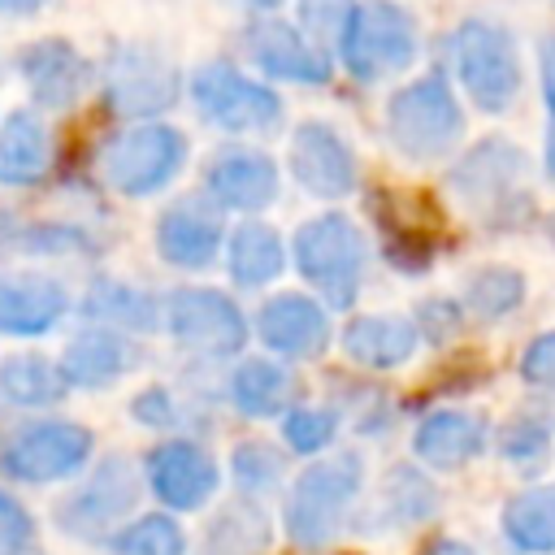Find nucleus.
Instances as JSON below:
<instances>
[{
    "label": "nucleus",
    "mask_w": 555,
    "mask_h": 555,
    "mask_svg": "<svg viewBox=\"0 0 555 555\" xmlns=\"http://www.w3.org/2000/svg\"><path fill=\"white\" fill-rule=\"evenodd\" d=\"M143 486L169 512H199L217 494L221 468L195 438H169L143 455Z\"/></svg>",
    "instance_id": "f3484780"
},
{
    "label": "nucleus",
    "mask_w": 555,
    "mask_h": 555,
    "mask_svg": "<svg viewBox=\"0 0 555 555\" xmlns=\"http://www.w3.org/2000/svg\"><path fill=\"white\" fill-rule=\"evenodd\" d=\"M17 74L39 108H74L95 82V65L61 35H43L17 52Z\"/></svg>",
    "instance_id": "a211bd4d"
},
{
    "label": "nucleus",
    "mask_w": 555,
    "mask_h": 555,
    "mask_svg": "<svg viewBox=\"0 0 555 555\" xmlns=\"http://www.w3.org/2000/svg\"><path fill=\"white\" fill-rule=\"evenodd\" d=\"M225 251V221L221 208L199 191V195H178L173 204L160 208L156 217V256L173 269L204 273L217 264Z\"/></svg>",
    "instance_id": "dca6fc26"
},
{
    "label": "nucleus",
    "mask_w": 555,
    "mask_h": 555,
    "mask_svg": "<svg viewBox=\"0 0 555 555\" xmlns=\"http://www.w3.org/2000/svg\"><path fill=\"white\" fill-rule=\"evenodd\" d=\"M230 473H234V486H238L247 499H256V494L278 490V481H282V473H286V460H282L278 447L251 438V442H238V447H234Z\"/></svg>",
    "instance_id": "72a5a7b5"
},
{
    "label": "nucleus",
    "mask_w": 555,
    "mask_h": 555,
    "mask_svg": "<svg viewBox=\"0 0 555 555\" xmlns=\"http://www.w3.org/2000/svg\"><path fill=\"white\" fill-rule=\"evenodd\" d=\"M225 395H230L234 412L264 421V416H282L291 408L295 377L278 356H243L225 377Z\"/></svg>",
    "instance_id": "b1692460"
},
{
    "label": "nucleus",
    "mask_w": 555,
    "mask_h": 555,
    "mask_svg": "<svg viewBox=\"0 0 555 555\" xmlns=\"http://www.w3.org/2000/svg\"><path fill=\"white\" fill-rule=\"evenodd\" d=\"M503 533L525 555H551L555 551V486H533L507 499Z\"/></svg>",
    "instance_id": "c756f323"
},
{
    "label": "nucleus",
    "mask_w": 555,
    "mask_h": 555,
    "mask_svg": "<svg viewBox=\"0 0 555 555\" xmlns=\"http://www.w3.org/2000/svg\"><path fill=\"white\" fill-rule=\"evenodd\" d=\"M286 169L317 199H343L360 182V165H356L351 143L321 117H308V121H299L291 130Z\"/></svg>",
    "instance_id": "4468645a"
},
{
    "label": "nucleus",
    "mask_w": 555,
    "mask_h": 555,
    "mask_svg": "<svg viewBox=\"0 0 555 555\" xmlns=\"http://www.w3.org/2000/svg\"><path fill=\"white\" fill-rule=\"evenodd\" d=\"M191 100L195 113L225 130V134H269L282 121V95L264 82L243 74L234 61H204L191 69Z\"/></svg>",
    "instance_id": "0eeeda50"
},
{
    "label": "nucleus",
    "mask_w": 555,
    "mask_h": 555,
    "mask_svg": "<svg viewBox=\"0 0 555 555\" xmlns=\"http://www.w3.org/2000/svg\"><path fill=\"white\" fill-rule=\"evenodd\" d=\"M542 95H546V173L555 178V35L542 43Z\"/></svg>",
    "instance_id": "a19ab883"
},
{
    "label": "nucleus",
    "mask_w": 555,
    "mask_h": 555,
    "mask_svg": "<svg viewBox=\"0 0 555 555\" xmlns=\"http://www.w3.org/2000/svg\"><path fill=\"white\" fill-rule=\"evenodd\" d=\"M78 317L104 330H121V334H152L165 325V299L121 278H95L87 295L78 299Z\"/></svg>",
    "instance_id": "4be33fe9"
},
{
    "label": "nucleus",
    "mask_w": 555,
    "mask_h": 555,
    "mask_svg": "<svg viewBox=\"0 0 555 555\" xmlns=\"http://www.w3.org/2000/svg\"><path fill=\"white\" fill-rule=\"evenodd\" d=\"M338 434L334 408H286L282 412V442L295 455H321Z\"/></svg>",
    "instance_id": "f704fd0d"
},
{
    "label": "nucleus",
    "mask_w": 555,
    "mask_h": 555,
    "mask_svg": "<svg viewBox=\"0 0 555 555\" xmlns=\"http://www.w3.org/2000/svg\"><path fill=\"white\" fill-rule=\"evenodd\" d=\"M0 395L17 408H52L69 395V382L43 351H13L0 360Z\"/></svg>",
    "instance_id": "c85d7f7f"
},
{
    "label": "nucleus",
    "mask_w": 555,
    "mask_h": 555,
    "mask_svg": "<svg viewBox=\"0 0 555 555\" xmlns=\"http://www.w3.org/2000/svg\"><path fill=\"white\" fill-rule=\"evenodd\" d=\"M225 264L238 291H260L286 269V238L264 221H238L225 234Z\"/></svg>",
    "instance_id": "bb28decb"
},
{
    "label": "nucleus",
    "mask_w": 555,
    "mask_h": 555,
    "mask_svg": "<svg viewBox=\"0 0 555 555\" xmlns=\"http://www.w3.org/2000/svg\"><path fill=\"white\" fill-rule=\"evenodd\" d=\"M520 299H525V278L516 269H507V264H486L464 286V308L477 312L481 321L507 317L512 308H520Z\"/></svg>",
    "instance_id": "2f4dec72"
},
{
    "label": "nucleus",
    "mask_w": 555,
    "mask_h": 555,
    "mask_svg": "<svg viewBox=\"0 0 555 555\" xmlns=\"http://www.w3.org/2000/svg\"><path fill=\"white\" fill-rule=\"evenodd\" d=\"M256 334L278 360H312L330 343V312L317 295L278 291L256 312Z\"/></svg>",
    "instance_id": "6ab92c4d"
},
{
    "label": "nucleus",
    "mask_w": 555,
    "mask_h": 555,
    "mask_svg": "<svg viewBox=\"0 0 555 555\" xmlns=\"http://www.w3.org/2000/svg\"><path fill=\"white\" fill-rule=\"evenodd\" d=\"M421 35L403 4L395 0H356L338 30V61L356 82H382L416 61Z\"/></svg>",
    "instance_id": "7ed1b4c3"
},
{
    "label": "nucleus",
    "mask_w": 555,
    "mask_h": 555,
    "mask_svg": "<svg viewBox=\"0 0 555 555\" xmlns=\"http://www.w3.org/2000/svg\"><path fill=\"white\" fill-rule=\"evenodd\" d=\"M282 191L278 160L247 143H225L204 160V195L221 212H264Z\"/></svg>",
    "instance_id": "2eb2a0df"
},
{
    "label": "nucleus",
    "mask_w": 555,
    "mask_h": 555,
    "mask_svg": "<svg viewBox=\"0 0 555 555\" xmlns=\"http://www.w3.org/2000/svg\"><path fill=\"white\" fill-rule=\"evenodd\" d=\"M412 451L429 468H460L486 451V421L477 412H455V408L429 412L412 434Z\"/></svg>",
    "instance_id": "393cba45"
},
{
    "label": "nucleus",
    "mask_w": 555,
    "mask_h": 555,
    "mask_svg": "<svg viewBox=\"0 0 555 555\" xmlns=\"http://www.w3.org/2000/svg\"><path fill=\"white\" fill-rule=\"evenodd\" d=\"M434 507H438V494H434V486L416 468H390L386 473L382 512L395 525H421L425 516H434Z\"/></svg>",
    "instance_id": "473e14b6"
},
{
    "label": "nucleus",
    "mask_w": 555,
    "mask_h": 555,
    "mask_svg": "<svg viewBox=\"0 0 555 555\" xmlns=\"http://www.w3.org/2000/svg\"><path fill=\"white\" fill-rule=\"evenodd\" d=\"M35 546V516L30 507L0 486V555H30Z\"/></svg>",
    "instance_id": "e433bc0d"
},
{
    "label": "nucleus",
    "mask_w": 555,
    "mask_h": 555,
    "mask_svg": "<svg viewBox=\"0 0 555 555\" xmlns=\"http://www.w3.org/2000/svg\"><path fill=\"white\" fill-rule=\"evenodd\" d=\"M542 451H546V425H542V421L520 416V421H512V425L503 429V455H512V460H533V455H542Z\"/></svg>",
    "instance_id": "ea45409f"
},
{
    "label": "nucleus",
    "mask_w": 555,
    "mask_h": 555,
    "mask_svg": "<svg viewBox=\"0 0 555 555\" xmlns=\"http://www.w3.org/2000/svg\"><path fill=\"white\" fill-rule=\"evenodd\" d=\"M130 412H134L139 425H152V429H173V421H178V403L165 386H147L143 395H134Z\"/></svg>",
    "instance_id": "58836bf2"
},
{
    "label": "nucleus",
    "mask_w": 555,
    "mask_h": 555,
    "mask_svg": "<svg viewBox=\"0 0 555 555\" xmlns=\"http://www.w3.org/2000/svg\"><path fill=\"white\" fill-rule=\"evenodd\" d=\"M139 490H143L139 468L126 455H104L91 468V477L56 503V512H52L56 529L74 542H104L121 529V520H130Z\"/></svg>",
    "instance_id": "9d476101"
},
{
    "label": "nucleus",
    "mask_w": 555,
    "mask_h": 555,
    "mask_svg": "<svg viewBox=\"0 0 555 555\" xmlns=\"http://www.w3.org/2000/svg\"><path fill=\"white\" fill-rule=\"evenodd\" d=\"M464 134V108L442 74H421L386 100V139L408 160H438Z\"/></svg>",
    "instance_id": "20e7f679"
},
{
    "label": "nucleus",
    "mask_w": 555,
    "mask_h": 555,
    "mask_svg": "<svg viewBox=\"0 0 555 555\" xmlns=\"http://www.w3.org/2000/svg\"><path fill=\"white\" fill-rule=\"evenodd\" d=\"M451 61H455L460 87L468 91V100L481 113L512 108V100L520 91V56L503 26H494L486 17H464L451 35Z\"/></svg>",
    "instance_id": "1a4fd4ad"
},
{
    "label": "nucleus",
    "mask_w": 555,
    "mask_h": 555,
    "mask_svg": "<svg viewBox=\"0 0 555 555\" xmlns=\"http://www.w3.org/2000/svg\"><path fill=\"white\" fill-rule=\"evenodd\" d=\"M91 451L95 434L82 421H26L0 447V473L22 486H52L78 477Z\"/></svg>",
    "instance_id": "9b49d317"
},
{
    "label": "nucleus",
    "mask_w": 555,
    "mask_h": 555,
    "mask_svg": "<svg viewBox=\"0 0 555 555\" xmlns=\"http://www.w3.org/2000/svg\"><path fill=\"white\" fill-rule=\"evenodd\" d=\"M52 169V134L39 113L13 108L0 121V186H35Z\"/></svg>",
    "instance_id": "5701e85b"
},
{
    "label": "nucleus",
    "mask_w": 555,
    "mask_h": 555,
    "mask_svg": "<svg viewBox=\"0 0 555 555\" xmlns=\"http://www.w3.org/2000/svg\"><path fill=\"white\" fill-rule=\"evenodd\" d=\"M191 156V143L178 126L169 121H130L126 130H117L104 147H100V178L126 195V199H143L165 191L182 165Z\"/></svg>",
    "instance_id": "39448f33"
},
{
    "label": "nucleus",
    "mask_w": 555,
    "mask_h": 555,
    "mask_svg": "<svg viewBox=\"0 0 555 555\" xmlns=\"http://www.w3.org/2000/svg\"><path fill=\"white\" fill-rule=\"evenodd\" d=\"M525 178H529V156L507 139H481L447 173L455 199L490 225H512L516 217H525L529 208Z\"/></svg>",
    "instance_id": "423d86ee"
},
{
    "label": "nucleus",
    "mask_w": 555,
    "mask_h": 555,
    "mask_svg": "<svg viewBox=\"0 0 555 555\" xmlns=\"http://www.w3.org/2000/svg\"><path fill=\"white\" fill-rule=\"evenodd\" d=\"M416 343L421 330L408 317H351L343 325V351L364 369H399L412 360Z\"/></svg>",
    "instance_id": "a878e982"
},
{
    "label": "nucleus",
    "mask_w": 555,
    "mask_h": 555,
    "mask_svg": "<svg viewBox=\"0 0 555 555\" xmlns=\"http://www.w3.org/2000/svg\"><path fill=\"white\" fill-rule=\"evenodd\" d=\"M291 260L299 278L317 291L325 308H351L364 286L369 243L364 230L347 212H317L308 217L291 238Z\"/></svg>",
    "instance_id": "f03ea898"
},
{
    "label": "nucleus",
    "mask_w": 555,
    "mask_h": 555,
    "mask_svg": "<svg viewBox=\"0 0 555 555\" xmlns=\"http://www.w3.org/2000/svg\"><path fill=\"white\" fill-rule=\"evenodd\" d=\"M69 312V295L56 278L43 273H0V334L4 338H43Z\"/></svg>",
    "instance_id": "412c9836"
},
{
    "label": "nucleus",
    "mask_w": 555,
    "mask_h": 555,
    "mask_svg": "<svg viewBox=\"0 0 555 555\" xmlns=\"http://www.w3.org/2000/svg\"><path fill=\"white\" fill-rule=\"evenodd\" d=\"M247 4H251L256 13H278V9L286 4V0H247Z\"/></svg>",
    "instance_id": "c03bdc74"
},
{
    "label": "nucleus",
    "mask_w": 555,
    "mask_h": 555,
    "mask_svg": "<svg viewBox=\"0 0 555 555\" xmlns=\"http://www.w3.org/2000/svg\"><path fill=\"white\" fill-rule=\"evenodd\" d=\"M182 74L152 43H113L100 65V95L126 121H156L178 104Z\"/></svg>",
    "instance_id": "6e6552de"
},
{
    "label": "nucleus",
    "mask_w": 555,
    "mask_h": 555,
    "mask_svg": "<svg viewBox=\"0 0 555 555\" xmlns=\"http://www.w3.org/2000/svg\"><path fill=\"white\" fill-rule=\"evenodd\" d=\"M351 4L356 0H299V30L330 52L338 43V30H343Z\"/></svg>",
    "instance_id": "c9c22d12"
},
{
    "label": "nucleus",
    "mask_w": 555,
    "mask_h": 555,
    "mask_svg": "<svg viewBox=\"0 0 555 555\" xmlns=\"http://www.w3.org/2000/svg\"><path fill=\"white\" fill-rule=\"evenodd\" d=\"M143 360L139 343L121 330H104V325H87L69 338V347L61 351V373L69 386L78 390H100V386H113L117 377L134 373Z\"/></svg>",
    "instance_id": "aec40b11"
},
{
    "label": "nucleus",
    "mask_w": 555,
    "mask_h": 555,
    "mask_svg": "<svg viewBox=\"0 0 555 555\" xmlns=\"http://www.w3.org/2000/svg\"><path fill=\"white\" fill-rule=\"evenodd\" d=\"M243 48H247V61L273 78V82H295V87H325L330 74H334V61L330 52L308 39L299 30V22L291 17H278V13H260L247 22L243 30Z\"/></svg>",
    "instance_id": "ddd939ff"
},
{
    "label": "nucleus",
    "mask_w": 555,
    "mask_h": 555,
    "mask_svg": "<svg viewBox=\"0 0 555 555\" xmlns=\"http://www.w3.org/2000/svg\"><path fill=\"white\" fill-rule=\"evenodd\" d=\"M269 546H273L269 512L256 499L238 494L234 503L217 507V516L204 525L195 555H269Z\"/></svg>",
    "instance_id": "cd10ccee"
},
{
    "label": "nucleus",
    "mask_w": 555,
    "mask_h": 555,
    "mask_svg": "<svg viewBox=\"0 0 555 555\" xmlns=\"http://www.w3.org/2000/svg\"><path fill=\"white\" fill-rule=\"evenodd\" d=\"M425 555H477V551H473V546H464V542H451V538H447V542H434Z\"/></svg>",
    "instance_id": "37998d69"
},
{
    "label": "nucleus",
    "mask_w": 555,
    "mask_h": 555,
    "mask_svg": "<svg viewBox=\"0 0 555 555\" xmlns=\"http://www.w3.org/2000/svg\"><path fill=\"white\" fill-rule=\"evenodd\" d=\"M52 0H0V13L4 17H35L39 9H48Z\"/></svg>",
    "instance_id": "79ce46f5"
},
{
    "label": "nucleus",
    "mask_w": 555,
    "mask_h": 555,
    "mask_svg": "<svg viewBox=\"0 0 555 555\" xmlns=\"http://www.w3.org/2000/svg\"><path fill=\"white\" fill-rule=\"evenodd\" d=\"M360 490H364V460H360V451L317 455L286 486V499H282V529H286V538L299 551L330 546L343 533Z\"/></svg>",
    "instance_id": "f257e3e1"
},
{
    "label": "nucleus",
    "mask_w": 555,
    "mask_h": 555,
    "mask_svg": "<svg viewBox=\"0 0 555 555\" xmlns=\"http://www.w3.org/2000/svg\"><path fill=\"white\" fill-rule=\"evenodd\" d=\"M169 338L195 356H208V360H230V356H243L247 347V317L243 308L225 295V291H212V286H173L165 295V325Z\"/></svg>",
    "instance_id": "f8f14e48"
},
{
    "label": "nucleus",
    "mask_w": 555,
    "mask_h": 555,
    "mask_svg": "<svg viewBox=\"0 0 555 555\" xmlns=\"http://www.w3.org/2000/svg\"><path fill=\"white\" fill-rule=\"evenodd\" d=\"M113 555H186V533L169 512H147V516H130L113 538H108Z\"/></svg>",
    "instance_id": "7c9ffc66"
},
{
    "label": "nucleus",
    "mask_w": 555,
    "mask_h": 555,
    "mask_svg": "<svg viewBox=\"0 0 555 555\" xmlns=\"http://www.w3.org/2000/svg\"><path fill=\"white\" fill-rule=\"evenodd\" d=\"M520 377L529 386H542V390H555V330L538 334L525 356H520Z\"/></svg>",
    "instance_id": "4c0bfd02"
}]
</instances>
